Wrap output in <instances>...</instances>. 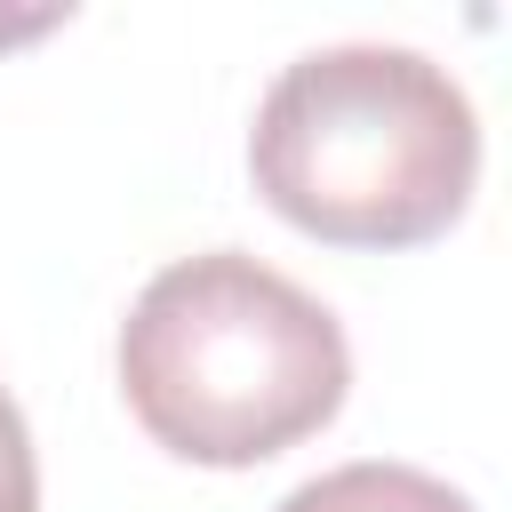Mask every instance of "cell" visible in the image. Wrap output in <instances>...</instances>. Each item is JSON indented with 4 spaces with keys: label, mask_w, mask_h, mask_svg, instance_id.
<instances>
[{
    "label": "cell",
    "mask_w": 512,
    "mask_h": 512,
    "mask_svg": "<svg viewBox=\"0 0 512 512\" xmlns=\"http://www.w3.org/2000/svg\"><path fill=\"white\" fill-rule=\"evenodd\" d=\"M0 512H40V464H32V432L16 416V400L0 392Z\"/></svg>",
    "instance_id": "cell-4"
},
{
    "label": "cell",
    "mask_w": 512,
    "mask_h": 512,
    "mask_svg": "<svg viewBox=\"0 0 512 512\" xmlns=\"http://www.w3.org/2000/svg\"><path fill=\"white\" fill-rule=\"evenodd\" d=\"M248 176L272 216L328 248H424L472 200L480 120L416 48H312L264 88Z\"/></svg>",
    "instance_id": "cell-2"
},
{
    "label": "cell",
    "mask_w": 512,
    "mask_h": 512,
    "mask_svg": "<svg viewBox=\"0 0 512 512\" xmlns=\"http://www.w3.org/2000/svg\"><path fill=\"white\" fill-rule=\"evenodd\" d=\"M280 512H472V496L416 464H336L304 480Z\"/></svg>",
    "instance_id": "cell-3"
},
{
    "label": "cell",
    "mask_w": 512,
    "mask_h": 512,
    "mask_svg": "<svg viewBox=\"0 0 512 512\" xmlns=\"http://www.w3.org/2000/svg\"><path fill=\"white\" fill-rule=\"evenodd\" d=\"M352 384L344 328L288 272L208 248L144 280L120 320V392L184 464H264L312 440Z\"/></svg>",
    "instance_id": "cell-1"
}]
</instances>
